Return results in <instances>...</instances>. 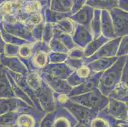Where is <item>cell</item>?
Masks as SVG:
<instances>
[{"instance_id":"6da1fadb","label":"cell","mask_w":128,"mask_h":127,"mask_svg":"<svg viewBox=\"0 0 128 127\" xmlns=\"http://www.w3.org/2000/svg\"><path fill=\"white\" fill-rule=\"evenodd\" d=\"M126 57L127 55L118 57L116 62L103 72L101 75L98 88L106 96H108L110 92L120 81L122 71Z\"/></svg>"},{"instance_id":"7a4b0ae2","label":"cell","mask_w":128,"mask_h":127,"mask_svg":"<svg viewBox=\"0 0 128 127\" xmlns=\"http://www.w3.org/2000/svg\"><path fill=\"white\" fill-rule=\"evenodd\" d=\"M77 125V120L68 109L56 107L54 111L45 114L40 127H76Z\"/></svg>"},{"instance_id":"3957f363","label":"cell","mask_w":128,"mask_h":127,"mask_svg":"<svg viewBox=\"0 0 128 127\" xmlns=\"http://www.w3.org/2000/svg\"><path fill=\"white\" fill-rule=\"evenodd\" d=\"M32 54L28 60L29 71H37L48 65L49 53L51 52L49 45L43 41H38L32 44Z\"/></svg>"},{"instance_id":"277c9868","label":"cell","mask_w":128,"mask_h":127,"mask_svg":"<svg viewBox=\"0 0 128 127\" xmlns=\"http://www.w3.org/2000/svg\"><path fill=\"white\" fill-rule=\"evenodd\" d=\"M70 98L72 101L80 104L96 111L105 108L109 102L108 96L102 94L99 88H96L94 90L86 94L71 96Z\"/></svg>"},{"instance_id":"5b68a950","label":"cell","mask_w":128,"mask_h":127,"mask_svg":"<svg viewBox=\"0 0 128 127\" xmlns=\"http://www.w3.org/2000/svg\"><path fill=\"white\" fill-rule=\"evenodd\" d=\"M17 111L16 127H40V122L46 114L30 105L20 108Z\"/></svg>"},{"instance_id":"8992f818","label":"cell","mask_w":128,"mask_h":127,"mask_svg":"<svg viewBox=\"0 0 128 127\" xmlns=\"http://www.w3.org/2000/svg\"><path fill=\"white\" fill-rule=\"evenodd\" d=\"M62 107L68 109L77 120V127H89L90 122L97 115L98 112L72 101L71 99L64 104Z\"/></svg>"},{"instance_id":"52a82bcc","label":"cell","mask_w":128,"mask_h":127,"mask_svg":"<svg viewBox=\"0 0 128 127\" xmlns=\"http://www.w3.org/2000/svg\"><path fill=\"white\" fill-rule=\"evenodd\" d=\"M51 51L68 53L71 49L76 46L72 36L60 32L54 27V36L49 43Z\"/></svg>"},{"instance_id":"ba28073f","label":"cell","mask_w":128,"mask_h":127,"mask_svg":"<svg viewBox=\"0 0 128 127\" xmlns=\"http://www.w3.org/2000/svg\"><path fill=\"white\" fill-rule=\"evenodd\" d=\"M117 37L128 34V12L118 7L108 10Z\"/></svg>"},{"instance_id":"9c48e42d","label":"cell","mask_w":128,"mask_h":127,"mask_svg":"<svg viewBox=\"0 0 128 127\" xmlns=\"http://www.w3.org/2000/svg\"><path fill=\"white\" fill-rule=\"evenodd\" d=\"M2 25L4 29L11 34L25 39L32 43L36 42L35 39L32 36L31 29L23 22L15 21L12 22H8L3 21Z\"/></svg>"},{"instance_id":"30bf717a","label":"cell","mask_w":128,"mask_h":127,"mask_svg":"<svg viewBox=\"0 0 128 127\" xmlns=\"http://www.w3.org/2000/svg\"><path fill=\"white\" fill-rule=\"evenodd\" d=\"M53 92V90L44 81L41 88L34 94L42 109L46 113L52 111L56 108L54 100Z\"/></svg>"},{"instance_id":"8fae6325","label":"cell","mask_w":128,"mask_h":127,"mask_svg":"<svg viewBox=\"0 0 128 127\" xmlns=\"http://www.w3.org/2000/svg\"><path fill=\"white\" fill-rule=\"evenodd\" d=\"M121 38L122 37H117L106 42L94 54L89 57L86 58L85 64H87L90 62L99 59V58L112 57L117 56Z\"/></svg>"},{"instance_id":"7c38bea8","label":"cell","mask_w":128,"mask_h":127,"mask_svg":"<svg viewBox=\"0 0 128 127\" xmlns=\"http://www.w3.org/2000/svg\"><path fill=\"white\" fill-rule=\"evenodd\" d=\"M46 8V6L38 0H24L20 4L15 21L24 22L31 15L40 12Z\"/></svg>"},{"instance_id":"4fadbf2b","label":"cell","mask_w":128,"mask_h":127,"mask_svg":"<svg viewBox=\"0 0 128 127\" xmlns=\"http://www.w3.org/2000/svg\"><path fill=\"white\" fill-rule=\"evenodd\" d=\"M86 0H51L49 8L61 12L75 13L83 6Z\"/></svg>"},{"instance_id":"5bb4252c","label":"cell","mask_w":128,"mask_h":127,"mask_svg":"<svg viewBox=\"0 0 128 127\" xmlns=\"http://www.w3.org/2000/svg\"><path fill=\"white\" fill-rule=\"evenodd\" d=\"M109 115L118 121H126L128 120L127 104L118 100L109 98V102L106 107Z\"/></svg>"},{"instance_id":"9a60e30c","label":"cell","mask_w":128,"mask_h":127,"mask_svg":"<svg viewBox=\"0 0 128 127\" xmlns=\"http://www.w3.org/2000/svg\"><path fill=\"white\" fill-rule=\"evenodd\" d=\"M102 73H103L102 72H100V73H95L92 74L84 82L80 84L76 87H73L68 95L71 97L73 95H80L98 88L100 79Z\"/></svg>"},{"instance_id":"2e32d148","label":"cell","mask_w":128,"mask_h":127,"mask_svg":"<svg viewBox=\"0 0 128 127\" xmlns=\"http://www.w3.org/2000/svg\"><path fill=\"white\" fill-rule=\"evenodd\" d=\"M39 71L56 78L66 80L74 71L71 69L64 62L53 64L49 63Z\"/></svg>"},{"instance_id":"e0dca14e","label":"cell","mask_w":128,"mask_h":127,"mask_svg":"<svg viewBox=\"0 0 128 127\" xmlns=\"http://www.w3.org/2000/svg\"><path fill=\"white\" fill-rule=\"evenodd\" d=\"M0 62L2 67L12 71L25 75L29 71L28 67L17 56L8 57L0 55Z\"/></svg>"},{"instance_id":"ac0fdd59","label":"cell","mask_w":128,"mask_h":127,"mask_svg":"<svg viewBox=\"0 0 128 127\" xmlns=\"http://www.w3.org/2000/svg\"><path fill=\"white\" fill-rule=\"evenodd\" d=\"M37 72L42 80L45 81L54 92L68 94L73 88L69 85L66 80L54 78L40 71H37Z\"/></svg>"},{"instance_id":"d6986e66","label":"cell","mask_w":128,"mask_h":127,"mask_svg":"<svg viewBox=\"0 0 128 127\" xmlns=\"http://www.w3.org/2000/svg\"><path fill=\"white\" fill-rule=\"evenodd\" d=\"M24 0H6L0 6V13L3 21L12 22L18 13L22 2Z\"/></svg>"},{"instance_id":"ffe728a7","label":"cell","mask_w":128,"mask_h":127,"mask_svg":"<svg viewBox=\"0 0 128 127\" xmlns=\"http://www.w3.org/2000/svg\"><path fill=\"white\" fill-rule=\"evenodd\" d=\"M94 8L87 4H84L75 13L69 17L75 24L84 25L90 29L91 20L94 15Z\"/></svg>"},{"instance_id":"44dd1931","label":"cell","mask_w":128,"mask_h":127,"mask_svg":"<svg viewBox=\"0 0 128 127\" xmlns=\"http://www.w3.org/2000/svg\"><path fill=\"white\" fill-rule=\"evenodd\" d=\"M3 68H4V67H3ZM4 69L7 72V73L12 77L13 79L14 80V81H16V83H17V85H18L26 93L27 95H28L29 97H30L31 99V101L33 102L36 108L38 110L40 111H44L42 110V109L39 102H38L37 98L36 97L34 94L33 93L32 90L31 89L30 86L28 85V83H27L26 80L25 75H23V74H19V73L13 72L12 71H10V70L8 69Z\"/></svg>"},{"instance_id":"7402d4cb","label":"cell","mask_w":128,"mask_h":127,"mask_svg":"<svg viewBox=\"0 0 128 127\" xmlns=\"http://www.w3.org/2000/svg\"><path fill=\"white\" fill-rule=\"evenodd\" d=\"M118 122L108 115L105 108L98 112L97 115L90 122L89 127H117Z\"/></svg>"},{"instance_id":"603a6c76","label":"cell","mask_w":128,"mask_h":127,"mask_svg":"<svg viewBox=\"0 0 128 127\" xmlns=\"http://www.w3.org/2000/svg\"><path fill=\"white\" fill-rule=\"evenodd\" d=\"M72 39L76 46L84 48L86 45L92 40L93 37L89 29L76 24V28L72 35Z\"/></svg>"},{"instance_id":"cb8c5ba5","label":"cell","mask_w":128,"mask_h":127,"mask_svg":"<svg viewBox=\"0 0 128 127\" xmlns=\"http://www.w3.org/2000/svg\"><path fill=\"white\" fill-rule=\"evenodd\" d=\"M27 106H29L28 104L16 97L0 98V115L8 112L15 111L18 110L21 107Z\"/></svg>"},{"instance_id":"d4e9b609","label":"cell","mask_w":128,"mask_h":127,"mask_svg":"<svg viewBox=\"0 0 128 127\" xmlns=\"http://www.w3.org/2000/svg\"><path fill=\"white\" fill-rule=\"evenodd\" d=\"M102 34L109 39L117 38L114 24L108 10H102L101 14Z\"/></svg>"},{"instance_id":"484cf974","label":"cell","mask_w":128,"mask_h":127,"mask_svg":"<svg viewBox=\"0 0 128 127\" xmlns=\"http://www.w3.org/2000/svg\"><path fill=\"white\" fill-rule=\"evenodd\" d=\"M118 57L115 56L112 57H102L99 58L96 60H92L87 64L89 68L94 73L104 72L105 70L111 67L116 60L118 59Z\"/></svg>"},{"instance_id":"4316f807","label":"cell","mask_w":128,"mask_h":127,"mask_svg":"<svg viewBox=\"0 0 128 127\" xmlns=\"http://www.w3.org/2000/svg\"><path fill=\"white\" fill-rule=\"evenodd\" d=\"M15 97L16 95L12 88L5 70L3 67H2V70L0 71V98Z\"/></svg>"},{"instance_id":"83f0119b","label":"cell","mask_w":128,"mask_h":127,"mask_svg":"<svg viewBox=\"0 0 128 127\" xmlns=\"http://www.w3.org/2000/svg\"><path fill=\"white\" fill-rule=\"evenodd\" d=\"M108 97L127 103L128 102V86L120 81L110 92Z\"/></svg>"},{"instance_id":"f1b7e54d","label":"cell","mask_w":128,"mask_h":127,"mask_svg":"<svg viewBox=\"0 0 128 127\" xmlns=\"http://www.w3.org/2000/svg\"><path fill=\"white\" fill-rule=\"evenodd\" d=\"M110 39L103 36V35H101L98 38L93 39L90 42L87 44L84 48V53L86 57H89L93 54L96 53L100 48L102 47L106 42L109 41Z\"/></svg>"},{"instance_id":"f546056e","label":"cell","mask_w":128,"mask_h":127,"mask_svg":"<svg viewBox=\"0 0 128 127\" xmlns=\"http://www.w3.org/2000/svg\"><path fill=\"white\" fill-rule=\"evenodd\" d=\"M119 0H86L85 4H87L95 9L110 10L117 8Z\"/></svg>"},{"instance_id":"4dcf8cb0","label":"cell","mask_w":128,"mask_h":127,"mask_svg":"<svg viewBox=\"0 0 128 127\" xmlns=\"http://www.w3.org/2000/svg\"><path fill=\"white\" fill-rule=\"evenodd\" d=\"M101 14H102V10L94 8V15L90 25V30L92 35L93 39L98 38L100 36L102 35Z\"/></svg>"},{"instance_id":"1f68e13d","label":"cell","mask_w":128,"mask_h":127,"mask_svg":"<svg viewBox=\"0 0 128 127\" xmlns=\"http://www.w3.org/2000/svg\"><path fill=\"white\" fill-rule=\"evenodd\" d=\"M54 27L60 32L72 36L75 32L76 24L69 17H66L60 20L58 22L54 24Z\"/></svg>"},{"instance_id":"d6a6232c","label":"cell","mask_w":128,"mask_h":127,"mask_svg":"<svg viewBox=\"0 0 128 127\" xmlns=\"http://www.w3.org/2000/svg\"><path fill=\"white\" fill-rule=\"evenodd\" d=\"M6 75L8 76V78L9 81L10 83V85L12 86V88L13 91H14V92L15 95H16V97H18L20 99H22V101H24V102H26L27 104H28L29 105L31 106L32 107H34L36 108L35 106H34V103L31 101V99L29 97V96L26 94V93L19 86L17 85V83H16V81H14V80L13 79L12 77L7 73V72L6 71Z\"/></svg>"},{"instance_id":"836d02e7","label":"cell","mask_w":128,"mask_h":127,"mask_svg":"<svg viewBox=\"0 0 128 127\" xmlns=\"http://www.w3.org/2000/svg\"><path fill=\"white\" fill-rule=\"evenodd\" d=\"M72 14V13L61 12V11H54L49 8V7H46L45 10V22L52 24H56L60 20L63 19L66 17H70Z\"/></svg>"},{"instance_id":"e575fe53","label":"cell","mask_w":128,"mask_h":127,"mask_svg":"<svg viewBox=\"0 0 128 127\" xmlns=\"http://www.w3.org/2000/svg\"><path fill=\"white\" fill-rule=\"evenodd\" d=\"M0 31H1L2 38L4 39L6 43L12 44V45H18V46H21V45H26V44L32 43L31 42L25 40L24 39H22V38H18V37L14 35L11 34L6 32L4 29V28L3 27L2 22V24H0Z\"/></svg>"},{"instance_id":"d590c367","label":"cell","mask_w":128,"mask_h":127,"mask_svg":"<svg viewBox=\"0 0 128 127\" xmlns=\"http://www.w3.org/2000/svg\"><path fill=\"white\" fill-rule=\"evenodd\" d=\"M45 8L40 12L32 14L30 17H28L23 22L25 23L26 25H28L31 29L35 25L40 23L44 22H45Z\"/></svg>"},{"instance_id":"8d00e7d4","label":"cell","mask_w":128,"mask_h":127,"mask_svg":"<svg viewBox=\"0 0 128 127\" xmlns=\"http://www.w3.org/2000/svg\"><path fill=\"white\" fill-rule=\"evenodd\" d=\"M18 116V111H10L0 115V126L15 127Z\"/></svg>"},{"instance_id":"74e56055","label":"cell","mask_w":128,"mask_h":127,"mask_svg":"<svg viewBox=\"0 0 128 127\" xmlns=\"http://www.w3.org/2000/svg\"><path fill=\"white\" fill-rule=\"evenodd\" d=\"M32 44H26L19 46L17 57L22 61L27 67L28 66V60L32 54Z\"/></svg>"},{"instance_id":"f35d334b","label":"cell","mask_w":128,"mask_h":127,"mask_svg":"<svg viewBox=\"0 0 128 127\" xmlns=\"http://www.w3.org/2000/svg\"><path fill=\"white\" fill-rule=\"evenodd\" d=\"M74 71L79 78L81 79L84 82L89 78L92 74H94V73L92 72L89 66L86 64L82 65L81 67H80L76 71Z\"/></svg>"},{"instance_id":"ab89813d","label":"cell","mask_w":128,"mask_h":127,"mask_svg":"<svg viewBox=\"0 0 128 127\" xmlns=\"http://www.w3.org/2000/svg\"><path fill=\"white\" fill-rule=\"evenodd\" d=\"M54 36V24L45 22L43 32L42 41L47 44H49L50 41L52 39Z\"/></svg>"},{"instance_id":"60d3db41","label":"cell","mask_w":128,"mask_h":127,"mask_svg":"<svg viewBox=\"0 0 128 127\" xmlns=\"http://www.w3.org/2000/svg\"><path fill=\"white\" fill-rule=\"evenodd\" d=\"M68 57V53L51 51L49 53V62L53 64L62 63L66 61Z\"/></svg>"},{"instance_id":"b9f144b4","label":"cell","mask_w":128,"mask_h":127,"mask_svg":"<svg viewBox=\"0 0 128 127\" xmlns=\"http://www.w3.org/2000/svg\"><path fill=\"white\" fill-rule=\"evenodd\" d=\"M53 95L54 100L56 107H62L64 104H66L70 99L68 94L64 93H59L54 91Z\"/></svg>"},{"instance_id":"7bdbcfd3","label":"cell","mask_w":128,"mask_h":127,"mask_svg":"<svg viewBox=\"0 0 128 127\" xmlns=\"http://www.w3.org/2000/svg\"><path fill=\"white\" fill-rule=\"evenodd\" d=\"M73 71H76L77 69L81 67L82 65L85 64V60L82 59H76V58H72L68 57L66 61L64 62Z\"/></svg>"},{"instance_id":"ee69618b","label":"cell","mask_w":128,"mask_h":127,"mask_svg":"<svg viewBox=\"0 0 128 127\" xmlns=\"http://www.w3.org/2000/svg\"><path fill=\"white\" fill-rule=\"evenodd\" d=\"M128 55V34L125 35L121 38L117 51V56Z\"/></svg>"},{"instance_id":"f6af8a7d","label":"cell","mask_w":128,"mask_h":127,"mask_svg":"<svg viewBox=\"0 0 128 127\" xmlns=\"http://www.w3.org/2000/svg\"><path fill=\"white\" fill-rule=\"evenodd\" d=\"M45 22L38 25H35L34 27L31 29V32H32V36L35 39L36 41H42V36H43V32H44V28L45 25Z\"/></svg>"},{"instance_id":"bcb514c9","label":"cell","mask_w":128,"mask_h":127,"mask_svg":"<svg viewBox=\"0 0 128 127\" xmlns=\"http://www.w3.org/2000/svg\"><path fill=\"white\" fill-rule=\"evenodd\" d=\"M68 56L69 57L76 58V59H86V55L84 53V48L80 46H75L73 48L71 49L68 53Z\"/></svg>"},{"instance_id":"7dc6e473","label":"cell","mask_w":128,"mask_h":127,"mask_svg":"<svg viewBox=\"0 0 128 127\" xmlns=\"http://www.w3.org/2000/svg\"><path fill=\"white\" fill-rule=\"evenodd\" d=\"M18 50H19V46L12 44L6 43L5 47H4V55L8 57H12V56H17Z\"/></svg>"},{"instance_id":"c3c4849f","label":"cell","mask_w":128,"mask_h":127,"mask_svg":"<svg viewBox=\"0 0 128 127\" xmlns=\"http://www.w3.org/2000/svg\"><path fill=\"white\" fill-rule=\"evenodd\" d=\"M120 81L128 86V55L126 57V59L124 67L122 69Z\"/></svg>"},{"instance_id":"681fc988","label":"cell","mask_w":128,"mask_h":127,"mask_svg":"<svg viewBox=\"0 0 128 127\" xmlns=\"http://www.w3.org/2000/svg\"><path fill=\"white\" fill-rule=\"evenodd\" d=\"M118 7L128 12V0H119Z\"/></svg>"},{"instance_id":"f907efd6","label":"cell","mask_w":128,"mask_h":127,"mask_svg":"<svg viewBox=\"0 0 128 127\" xmlns=\"http://www.w3.org/2000/svg\"><path fill=\"white\" fill-rule=\"evenodd\" d=\"M6 43L3 39L1 34V31H0V55L4 54V47H5Z\"/></svg>"},{"instance_id":"816d5d0a","label":"cell","mask_w":128,"mask_h":127,"mask_svg":"<svg viewBox=\"0 0 128 127\" xmlns=\"http://www.w3.org/2000/svg\"><path fill=\"white\" fill-rule=\"evenodd\" d=\"M2 22H3V17H2V14H1V13H0V24H2Z\"/></svg>"},{"instance_id":"f5cc1de1","label":"cell","mask_w":128,"mask_h":127,"mask_svg":"<svg viewBox=\"0 0 128 127\" xmlns=\"http://www.w3.org/2000/svg\"><path fill=\"white\" fill-rule=\"evenodd\" d=\"M5 1H6V0H0V6H1V4H2L3 2Z\"/></svg>"},{"instance_id":"db71d44e","label":"cell","mask_w":128,"mask_h":127,"mask_svg":"<svg viewBox=\"0 0 128 127\" xmlns=\"http://www.w3.org/2000/svg\"><path fill=\"white\" fill-rule=\"evenodd\" d=\"M47 1H48V6H49V5H50V3L51 0H47Z\"/></svg>"},{"instance_id":"11a10c76","label":"cell","mask_w":128,"mask_h":127,"mask_svg":"<svg viewBox=\"0 0 128 127\" xmlns=\"http://www.w3.org/2000/svg\"><path fill=\"white\" fill-rule=\"evenodd\" d=\"M127 107H128V102H127Z\"/></svg>"},{"instance_id":"9f6ffc18","label":"cell","mask_w":128,"mask_h":127,"mask_svg":"<svg viewBox=\"0 0 128 127\" xmlns=\"http://www.w3.org/2000/svg\"><path fill=\"white\" fill-rule=\"evenodd\" d=\"M0 67H1V68H2V67H2V64H1V62H0Z\"/></svg>"},{"instance_id":"6f0895ef","label":"cell","mask_w":128,"mask_h":127,"mask_svg":"<svg viewBox=\"0 0 128 127\" xmlns=\"http://www.w3.org/2000/svg\"></svg>"}]
</instances>
